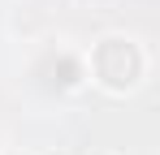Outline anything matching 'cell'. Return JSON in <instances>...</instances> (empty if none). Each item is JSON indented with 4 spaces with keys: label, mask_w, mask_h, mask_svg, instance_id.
<instances>
[{
    "label": "cell",
    "mask_w": 160,
    "mask_h": 155,
    "mask_svg": "<svg viewBox=\"0 0 160 155\" xmlns=\"http://www.w3.org/2000/svg\"><path fill=\"white\" fill-rule=\"evenodd\" d=\"M78 60H82V78L108 99H130L134 91H143L147 69H152V56L143 48V39H134L126 30L95 35Z\"/></svg>",
    "instance_id": "obj_1"
},
{
    "label": "cell",
    "mask_w": 160,
    "mask_h": 155,
    "mask_svg": "<svg viewBox=\"0 0 160 155\" xmlns=\"http://www.w3.org/2000/svg\"><path fill=\"white\" fill-rule=\"evenodd\" d=\"M78 9H87V13H100V9H112L117 0H74Z\"/></svg>",
    "instance_id": "obj_2"
},
{
    "label": "cell",
    "mask_w": 160,
    "mask_h": 155,
    "mask_svg": "<svg viewBox=\"0 0 160 155\" xmlns=\"http://www.w3.org/2000/svg\"><path fill=\"white\" fill-rule=\"evenodd\" d=\"M0 155H35V151H26V147H9V142H4V147H0Z\"/></svg>",
    "instance_id": "obj_3"
},
{
    "label": "cell",
    "mask_w": 160,
    "mask_h": 155,
    "mask_svg": "<svg viewBox=\"0 0 160 155\" xmlns=\"http://www.w3.org/2000/svg\"><path fill=\"white\" fill-rule=\"evenodd\" d=\"M0 147H4V129H0Z\"/></svg>",
    "instance_id": "obj_4"
}]
</instances>
